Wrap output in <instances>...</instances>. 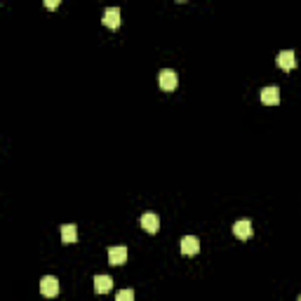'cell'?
Wrapping results in <instances>:
<instances>
[{"instance_id":"6da1fadb","label":"cell","mask_w":301,"mask_h":301,"mask_svg":"<svg viewBox=\"0 0 301 301\" xmlns=\"http://www.w3.org/2000/svg\"><path fill=\"white\" fill-rule=\"evenodd\" d=\"M158 80H160V87L165 89V92H172V89H177V85H179L177 73H174L172 68H162L160 76H158Z\"/></svg>"},{"instance_id":"7a4b0ae2","label":"cell","mask_w":301,"mask_h":301,"mask_svg":"<svg viewBox=\"0 0 301 301\" xmlns=\"http://www.w3.org/2000/svg\"><path fill=\"white\" fill-rule=\"evenodd\" d=\"M40 292H43V296H57L59 294V280L54 275H45L40 280Z\"/></svg>"},{"instance_id":"3957f363","label":"cell","mask_w":301,"mask_h":301,"mask_svg":"<svg viewBox=\"0 0 301 301\" xmlns=\"http://www.w3.org/2000/svg\"><path fill=\"white\" fill-rule=\"evenodd\" d=\"M198 252H200V240L195 238V235H184V238H181V254L193 257Z\"/></svg>"},{"instance_id":"277c9868","label":"cell","mask_w":301,"mask_h":301,"mask_svg":"<svg viewBox=\"0 0 301 301\" xmlns=\"http://www.w3.org/2000/svg\"><path fill=\"white\" fill-rule=\"evenodd\" d=\"M233 233H235V238H240V240H250L252 233H254L252 221L250 219H240V221H235L233 223Z\"/></svg>"},{"instance_id":"5b68a950","label":"cell","mask_w":301,"mask_h":301,"mask_svg":"<svg viewBox=\"0 0 301 301\" xmlns=\"http://www.w3.org/2000/svg\"><path fill=\"white\" fill-rule=\"evenodd\" d=\"M261 101L266 106H278L280 104V89L275 85H268V87L261 89Z\"/></svg>"},{"instance_id":"8992f818","label":"cell","mask_w":301,"mask_h":301,"mask_svg":"<svg viewBox=\"0 0 301 301\" xmlns=\"http://www.w3.org/2000/svg\"><path fill=\"white\" fill-rule=\"evenodd\" d=\"M275 64H278L283 71H292L296 66V59H294V52L292 50H283L278 57H275Z\"/></svg>"},{"instance_id":"52a82bcc","label":"cell","mask_w":301,"mask_h":301,"mask_svg":"<svg viewBox=\"0 0 301 301\" xmlns=\"http://www.w3.org/2000/svg\"><path fill=\"white\" fill-rule=\"evenodd\" d=\"M125 259H127V250H125L123 245L108 250V264H111V266H120V264H125Z\"/></svg>"},{"instance_id":"ba28073f","label":"cell","mask_w":301,"mask_h":301,"mask_svg":"<svg viewBox=\"0 0 301 301\" xmlns=\"http://www.w3.org/2000/svg\"><path fill=\"white\" fill-rule=\"evenodd\" d=\"M141 226H144V231H148V233H158V229H160V219H158V214L146 212L144 217H141Z\"/></svg>"},{"instance_id":"9c48e42d","label":"cell","mask_w":301,"mask_h":301,"mask_svg":"<svg viewBox=\"0 0 301 301\" xmlns=\"http://www.w3.org/2000/svg\"><path fill=\"white\" fill-rule=\"evenodd\" d=\"M95 292L97 294H106V292L113 290V280L108 278V275H95Z\"/></svg>"},{"instance_id":"30bf717a","label":"cell","mask_w":301,"mask_h":301,"mask_svg":"<svg viewBox=\"0 0 301 301\" xmlns=\"http://www.w3.org/2000/svg\"><path fill=\"white\" fill-rule=\"evenodd\" d=\"M101 22L106 24L108 28H118L120 26V10L118 7H108L106 12H104V19Z\"/></svg>"},{"instance_id":"8fae6325","label":"cell","mask_w":301,"mask_h":301,"mask_svg":"<svg viewBox=\"0 0 301 301\" xmlns=\"http://www.w3.org/2000/svg\"><path fill=\"white\" fill-rule=\"evenodd\" d=\"M62 240L64 242H76V240H78V229H76V223H64L62 226Z\"/></svg>"},{"instance_id":"7c38bea8","label":"cell","mask_w":301,"mask_h":301,"mask_svg":"<svg viewBox=\"0 0 301 301\" xmlns=\"http://www.w3.org/2000/svg\"><path fill=\"white\" fill-rule=\"evenodd\" d=\"M116 301H134V292L132 290H120L116 294Z\"/></svg>"},{"instance_id":"4fadbf2b","label":"cell","mask_w":301,"mask_h":301,"mask_svg":"<svg viewBox=\"0 0 301 301\" xmlns=\"http://www.w3.org/2000/svg\"><path fill=\"white\" fill-rule=\"evenodd\" d=\"M45 7H50V10H57V7H59V0H45Z\"/></svg>"},{"instance_id":"5bb4252c","label":"cell","mask_w":301,"mask_h":301,"mask_svg":"<svg viewBox=\"0 0 301 301\" xmlns=\"http://www.w3.org/2000/svg\"><path fill=\"white\" fill-rule=\"evenodd\" d=\"M296 301H301V294H299V299H296Z\"/></svg>"}]
</instances>
